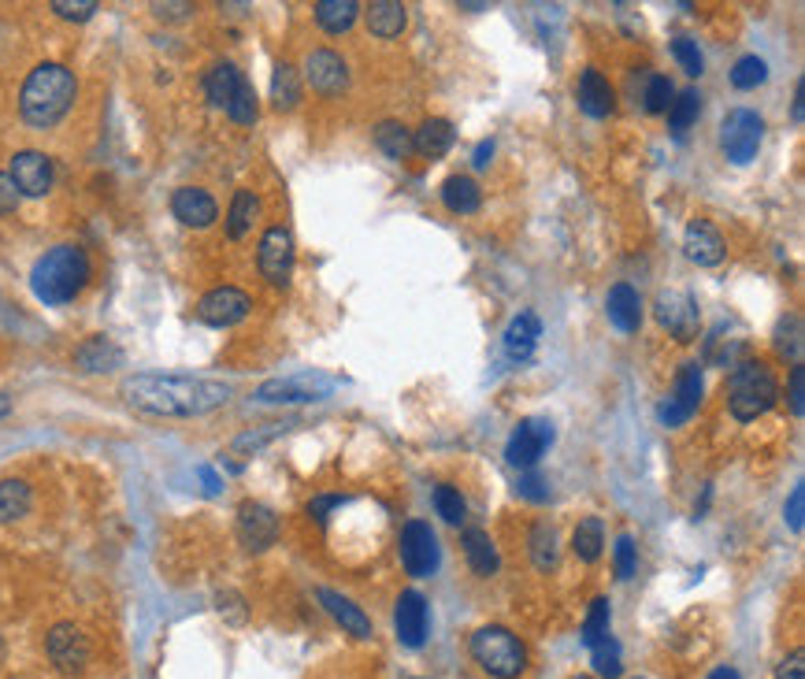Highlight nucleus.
Returning a JSON list of instances; mask_svg holds the SVG:
<instances>
[{
  "label": "nucleus",
  "mask_w": 805,
  "mask_h": 679,
  "mask_svg": "<svg viewBox=\"0 0 805 679\" xmlns=\"http://www.w3.org/2000/svg\"><path fill=\"white\" fill-rule=\"evenodd\" d=\"M472 657L486 676L520 679L528 672V646L501 624H486L472 635Z\"/></svg>",
  "instance_id": "5"
},
{
  "label": "nucleus",
  "mask_w": 805,
  "mask_h": 679,
  "mask_svg": "<svg viewBox=\"0 0 805 679\" xmlns=\"http://www.w3.org/2000/svg\"><path fill=\"white\" fill-rule=\"evenodd\" d=\"M271 104L278 112H294L301 104V75L289 63H275V71H271Z\"/></svg>",
  "instance_id": "31"
},
{
  "label": "nucleus",
  "mask_w": 805,
  "mask_h": 679,
  "mask_svg": "<svg viewBox=\"0 0 805 679\" xmlns=\"http://www.w3.org/2000/svg\"><path fill=\"white\" fill-rule=\"evenodd\" d=\"M442 205L449 208L454 215H472L483 205V189H479L475 178L468 175H454L442 183Z\"/></svg>",
  "instance_id": "27"
},
{
  "label": "nucleus",
  "mask_w": 805,
  "mask_h": 679,
  "mask_svg": "<svg viewBox=\"0 0 805 679\" xmlns=\"http://www.w3.org/2000/svg\"><path fill=\"white\" fill-rule=\"evenodd\" d=\"M360 15L357 0H320L315 4V23L323 26L327 34H346Z\"/></svg>",
  "instance_id": "32"
},
{
  "label": "nucleus",
  "mask_w": 805,
  "mask_h": 679,
  "mask_svg": "<svg viewBox=\"0 0 805 679\" xmlns=\"http://www.w3.org/2000/svg\"><path fill=\"white\" fill-rule=\"evenodd\" d=\"M152 12H157V15H171V20H178V15H183V20H186L194 8H189V4H157Z\"/></svg>",
  "instance_id": "57"
},
{
  "label": "nucleus",
  "mask_w": 805,
  "mask_h": 679,
  "mask_svg": "<svg viewBox=\"0 0 805 679\" xmlns=\"http://www.w3.org/2000/svg\"><path fill=\"white\" fill-rule=\"evenodd\" d=\"M557 557H560V550H557V531H554V523H535L531 528V560H535V568L538 572H549V568H557Z\"/></svg>",
  "instance_id": "37"
},
{
  "label": "nucleus",
  "mask_w": 805,
  "mask_h": 679,
  "mask_svg": "<svg viewBox=\"0 0 805 679\" xmlns=\"http://www.w3.org/2000/svg\"><path fill=\"white\" fill-rule=\"evenodd\" d=\"M609 620H612L609 597H594L591 613H586V620H583V642H586V646H598L602 639H609Z\"/></svg>",
  "instance_id": "40"
},
{
  "label": "nucleus",
  "mask_w": 805,
  "mask_h": 679,
  "mask_svg": "<svg viewBox=\"0 0 805 679\" xmlns=\"http://www.w3.org/2000/svg\"><path fill=\"white\" fill-rule=\"evenodd\" d=\"M787 402H791V412L794 416L805 412V368L802 365L791 368V383H787Z\"/></svg>",
  "instance_id": "51"
},
{
  "label": "nucleus",
  "mask_w": 805,
  "mask_h": 679,
  "mask_svg": "<svg viewBox=\"0 0 805 679\" xmlns=\"http://www.w3.org/2000/svg\"><path fill=\"white\" fill-rule=\"evenodd\" d=\"M672 57H676V63H680V67H683L691 78H698L702 71H705V60H702L698 41H694V38H676V41H672Z\"/></svg>",
  "instance_id": "47"
},
{
  "label": "nucleus",
  "mask_w": 805,
  "mask_h": 679,
  "mask_svg": "<svg viewBox=\"0 0 805 679\" xmlns=\"http://www.w3.org/2000/svg\"><path fill=\"white\" fill-rule=\"evenodd\" d=\"M257 212H260L257 194H252V189H238V194H234V201H231V212H227V234L234 242H242L252 231Z\"/></svg>",
  "instance_id": "35"
},
{
  "label": "nucleus",
  "mask_w": 805,
  "mask_h": 679,
  "mask_svg": "<svg viewBox=\"0 0 805 679\" xmlns=\"http://www.w3.org/2000/svg\"><path fill=\"white\" fill-rule=\"evenodd\" d=\"M171 212H175L178 223L194 226V231H205V226H212L220 220V205H215V197L201 186H178L175 194H171Z\"/></svg>",
  "instance_id": "19"
},
{
  "label": "nucleus",
  "mask_w": 805,
  "mask_h": 679,
  "mask_svg": "<svg viewBox=\"0 0 805 679\" xmlns=\"http://www.w3.org/2000/svg\"><path fill=\"white\" fill-rule=\"evenodd\" d=\"M89 283V257L78 246H57L34 264L30 271V289L41 305H67Z\"/></svg>",
  "instance_id": "3"
},
{
  "label": "nucleus",
  "mask_w": 805,
  "mask_h": 679,
  "mask_svg": "<svg viewBox=\"0 0 805 679\" xmlns=\"http://www.w3.org/2000/svg\"><path fill=\"white\" fill-rule=\"evenodd\" d=\"M334 505H342V497H315V502L309 505V516L315 523H327V513L334 509Z\"/></svg>",
  "instance_id": "55"
},
{
  "label": "nucleus",
  "mask_w": 805,
  "mask_h": 679,
  "mask_svg": "<svg viewBox=\"0 0 805 679\" xmlns=\"http://www.w3.org/2000/svg\"><path fill=\"white\" fill-rule=\"evenodd\" d=\"M783 516H787V528H791L794 535H802V528H805V486H794V491H791Z\"/></svg>",
  "instance_id": "50"
},
{
  "label": "nucleus",
  "mask_w": 805,
  "mask_h": 679,
  "mask_svg": "<svg viewBox=\"0 0 805 679\" xmlns=\"http://www.w3.org/2000/svg\"><path fill=\"white\" fill-rule=\"evenodd\" d=\"M517 494H520V497H528V502H546V497H549L546 479H542V476L535 472V468H531V472H523V476H520Z\"/></svg>",
  "instance_id": "52"
},
{
  "label": "nucleus",
  "mask_w": 805,
  "mask_h": 679,
  "mask_svg": "<svg viewBox=\"0 0 805 679\" xmlns=\"http://www.w3.org/2000/svg\"><path fill=\"white\" fill-rule=\"evenodd\" d=\"M123 402L149 416H205L231 402V386L220 379L197 375H164V371H141V375L123 379Z\"/></svg>",
  "instance_id": "1"
},
{
  "label": "nucleus",
  "mask_w": 805,
  "mask_h": 679,
  "mask_svg": "<svg viewBox=\"0 0 805 679\" xmlns=\"http://www.w3.org/2000/svg\"><path fill=\"white\" fill-rule=\"evenodd\" d=\"M15 205H20V189H15L12 178H8L4 171H0V215L15 212Z\"/></svg>",
  "instance_id": "54"
},
{
  "label": "nucleus",
  "mask_w": 805,
  "mask_h": 679,
  "mask_svg": "<svg viewBox=\"0 0 805 679\" xmlns=\"http://www.w3.org/2000/svg\"><path fill=\"white\" fill-rule=\"evenodd\" d=\"M768 78V63L761 57H743L731 67V86L735 89H757Z\"/></svg>",
  "instance_id": "42"
},
{
  "label": "nucleus",
  "mask_w": 805,
  "mask_h": 679,
  "mask_svg": "<svg viewBox=\"0 0 805 679\" xmlns=\"http://www.w3.org/2000/svg\"><path fill=\"white\" fill-rule=\"evenodd\" d=\"M375 145L379 152H386L391 160H409L412 152V131L397 120H383L375 126Z\"/></svg>",
  "instance_id": "34"
},
{
  "label": "nucleus",
  "mask_w": 805,
  "mask_h": 679,
  "mask_svg": "<svg viewBox=\"0 0 805 679\" xmlns=\"http://www.w3.org/2000/svg\"><path fill=\"white\" fill-rule=\"evenodd\" d=\"M542 338V323L535 312H520L517 320L509 323V331H505V357L517 360V365H523V360L535 357V346Z\"/></svg>",
  "instance_id": "25"
},
{
  "label": "nucleus",
  "mask_w": 805,
  "mask_h": 679,
  "mask_svg": "<svg viewBox=\"0 0 805 679\" xmlns=\"http://www.w3.org/2000/svg\"><path fill=\"white\" fill-rule=\"evenodd\" d=\"M8 178L15 183L23 197H45L52 189V178H57V171H52V160L45 157L38 149H23L12 157V171H8Z\"/></svg>",
  "instance_id": "16"
},
{
  "label": "nucleus",
  "mask_w": 805,
  "mask_h": 679,
  "mask_svg": "<svg viewBox=\"0 0 805 679\" xmlns=\"http://www.w3.org/2000/svg\"><path fill=\"white\" fill-rule=\"evenodd\" d=\"M227 115H231L234 123H242V126L257 123V115H260V104H257V94H252V86H249V83H242V86H238V94L231 97V104H227Z\"/></svg>",
  "instance_id": "44"
},
{
  "label": "nucleus",
  "mask_w": 805,
  "mask_h": 679,
  "mask_svg": "<svg viewBox=\"0 0 805 679\" xmlns=\"http://www.w3.org/2000/svg\"><path fill=\"white\" fill-rule=\"evenodd\" d=\"M394 631L397 642L409 650H420L428 642V597L420 591H401L394 605Z\"/></svg>",
  "instance_id": "18"
},
{
  "label": "nucleus",
  "mask_w": 805,
  "mask_h": 679,
  "mask_svg": "<svg viewBox=\"0 0 805 679\" xmlns=\"http://www.w3.org/2000/svg\"><path fill=\"white\" fill-rule=\"evenodd\" d=\"M609 323L623 334H635L642 328V297L631 283H617L609 289V301H605Z\"/></svg>",
  "instance_id": "22"
},
{
  "label": "nucleus",
  "mask_w": 805,
  "mask_h": 679,
  "mask_svg": "<svg viewBox=\"0 0 805 679\" xmlns=\"http://www.w3.org/2000/svg\"><path fill=\"white\" fill-rule=\"evenodd\" d=\"M305 78H309V86L315 94L338 97L349 89V63L334 49H315L309 52V60H305Z\"/></svg>",
  "instance_id": "17"
},
{
  "label": "nucleus",
  "mask_w": 805,
  "mask_h": 679,
  "mask_svg": "<svg viewBox=\"0 0 805 679\" xmlns=\"http://www.w3.org/2000/svg\"><path fill=\"white\" fill-rule=\"evenodd\" d=\"M434 509H438V516L446 523H465V513H468V505H465V497H460V491L457 486H449V483H442V486H434Z\"/></svg>",
  "instance_id": "41"
},
{
  "label": "nucleus",
  "mask_w": 805,
  "mask_h": 679,
  "mask_svg": "<svg viewBox=\"0 0 805 679\" xmlns=\"http://www.w3.org/2000/svg\"><path fill=\"white\" fill-rule=\"evenodd\" d=\"M549 446H554V423L549 420H520L517 431H512L509 442H505V460H509L512 468L531 472Z\"/></svg>",
  "instance_id": "9"
},
{
  "label": "nucleus",
  "mask_w": 805,
  "mask_h": 679,
  "mask_svg": "<svg viewBox=\"0 0 805 679\" xmlns=\"http://www.w3.org/2000/svg\"><path fill=\"white\" fill-rule=\"evenodd\" d=\"M765 141V120L750 108H735L720 123V149L731 164H750Z\"/></svg>",
  "instance_id": "6"
},
{
  "label": "nucleus",
  "mask_w": 805,
  "mask_h": 679,
  "mask_svg": "<svg viewBox=\"0 0 805 679\" xmlns=\"http://www.w3.org/2000/svg\"><path fill=\"white\" fill-rule=\"evenodd\" d=\"M705 679H743V676H739V672H735V668H731V665H720V668H713V672L705 676Z\"/></svg>",
  "instance_id": "59"
},
{
  "label": "nucleus",
  "mask_w": 805,
  "mask_h": 679,
  "mask_svg": "<svg viewBox=\"0 0 805 679\" xmlns=\"http://www.w3.org/2000/svg\"><path fill=\"white\" fill-rule=\"evenodd\" d=\"M454 141H457L454 123L434 115V120H423L420 131L412 134V152H420V157H428V160H442L454 149Z\"/></svg>",
  "instance_id": "26"
},
{
  "label": "nucleus",
  "mask_w": 805,
  "mask_h": 679,
  "mask_svg": "<svg viewBox=\"0 0 805 679\" xmlns=\"http://www.w3.org/2000/svg\"><path fill=\"white\" fill-rule=\"evenodd\" d=\"M249 312H252V301L246 289H238V286L208 289L201 297V305H197V316H201V323H208V328H234V323H242Z\"/></svg>",
  "instance_id": "13"
},
{
  "label": "nucleus",
  "mask_w": 805,
  "mask_h": 679,
  "mask_svg": "<svg viewBox=\"0 0 805 679\" xmlns=\"http://www.w3.org/2000/svg\"><path fill=\"white\" fill-rule=\"evenodd\" d=\"M30 483L26 479H4L0 483V523H12V520H23L26 513H30Z\"/></svg>",
  "instance_id": "33"
},
{
  "label": "nucleus",
  "mask_w": 805,
  "mask_h": 679,
  "mask_svg": "<svg viewBox=\"0 0 805 679\" xmlns=\"http://www.w3.org/2000/svg\"><path fill=\"white\" fill-rule=\"evenodd\" d=\"M805 120V83H798V89H794V123Z\"/></svg>",
  "instance_id": "58"
},
{
  "label": "nucleus",
  "mask_w": 805,
  "mask_h": 679,
  "mask_svg": "<svg viewBox=\"0 0 805 679\" xmlns=\"http://www.w3.org/2000/svg\"><path fill=\"white\" fill-rule=\"evenodd\" d=\"M776 679H805V650H791L776 668Z\"/></svg>",
  "instance_id": "53"
},
{
  "label": "nucleus",
  "mask_w": 805,
  "mask_h": 679,
  "mask_svg": "<svg viewBox=\"0 0 805 679\" xmlns=\"http://www.w3.org/2000/svg\"><path fill=\"white\" fill-rule=\"evenodd\" d=\"M78 83L63 63H38L20 89V115L34 131H49L71 112Z\"/></svg>",
  "instance_id": "2"
},
{
  "label": "nucleus",
  "mask_w": 805,
  "mask_h": 679,
  "mask_svg": "<svg viewBox=\"0 0 805 679\" xmlns=\"http://www.w3.org/2000/svg\"><path fill=\"white\" fill-rule=\"evenodd\" d=\"M331 379L327 375H315V371H297V375H283V379H268L260 386L257 402L264 405H309V402H323L331 394Z\"/></svg>",
  "instance_id": "7"
},
{
  "label": "nucleus",
  "mask_w": 805,
  "mask_h": 679,
  "mask_svg": "<svg viewBox=\"0 0 805 679\" xmlns=\"http://www.w3.org/2000/svg\"><path fill=\"white\" fill-rule=\"evenodd\" d=\"M780 402V383L765 360H739L728 375V409L739 423H750L765 416Z\"/></svg>",
  "instance_id": "4"
},
{
  "label": "nucleus",
  "mask_w": 805,
  "mask_h": 679,
  "mask_svg": "<svg viewBox=\"0 0 805 679\" xmlns=\"http://www.w3.org/2000/svg\"><path fill=\"white\" fill-rule=\"evenodd\" d=\"M572 679H591V676H572Z\"/></svg>",
  "instance_id": "62"
},
{
  "label": "nucleus",
  "mask_w": 805,
  "mask_h": 679,
  "mask_svg": "<svg viewBox=\"0 0 805 679\" xmlns=\"http://www.w3.org/2000/svg\"><path fill=\"white\" fill-rule=\"evenodd\" d=\"M238 539L249 554H264L268 546H275L278 539V516L275 509L260 502H242L238 509Z\"/></svg>",
  "instance_id": "15"
},
{
  "label": "nucleus",
  "mask_w": 805,
  "mask_h": 679,
  "mask_svg": "<svg viewBox=\"0 0 805 679\" xmlns=\"http://www.w3.org/2000/svg\"><path fill=\"white\" fill-rule=\"evenodd\" d=\"M672 97H676V86L668 83L665 75H649V83H646V112H654V115H661V112H668L672 108Z\"/></svg>",
  "instance_id": "46"
},
{
  "label": "nucleus",
  "mask_w": 805,
  "mask_h": 679,
  "mask_svg": "<svg viewBox=\"0 0 805 679\" xmlns=\"http://www.w3.org/2000/svg\"><path fill=\"white\" fill-rule=\"evenodd\" d=\"M123 365V349L115 346L112 338H104V334H94V338H86L83 346L75 349V368L86 371V375H101V371H115Z\"/></svg>",
  "instance_id": "23"
},
{
  "label": "nucleus",
  "mask_w": 805,
  "mask_h": 679,
  "mask_svg": "<svg viewBox=\"0 0 805 679\" xmlns=\"http://www.w3.org/2000/svg\"><path fill=\"white\" fill-rule=\"evenodd\" d=\"M698 115H702V97L694 94V89H686V94L676 97L672 108H668V126H672L676 134H686L698 123Z\"/></svg>",
  "instance_id": "39"
},
{
  "label": "nucleus",
  "mask_w": 805,
  "mask_h": 679,
  "mask_svg": "<svg viewBox=\"0 0 805 679\" xmlns=\"http://www.w3.org/2000/svg\"><path fill=\"white\" fill-rule=\"evenodd\" d=\"M683 249H686V257H691L698 268H717L720 260H723V252H728V249H723L720 231L713 223H705V220H694L691 226H686Z\"/></svg>",
  "instance_id": "20"
},
{
  "label": "nucleus",
  "mask_w": 805,
  "mask_h": 679,
  "mask_svg": "<svg viewBox=\"0 0 805 679\" xmlns=\"http://www.w3.org/2000/svg\"><path fill=\"white\" fill-rule=\"evenodd\" d=\"M491 157H494V141L486 138V141H479V145H475L472 164H475V168H486V164H491Z\"/></svg>",
  "instance_id": "56"
},
{
  "label": "nucleus",
  "mask_w": 805,
  "mask_h": 679,
  "mask_svg": "<svg viewBox=\"0 0 805 679\" xmlns=\"http://www.w3.org/2000/svg\"><path fill=\"white\" fill-rule=\"evenodd\" d=\"M45 654L67 676H78L89 665V639L78 624H57L45 639Z\"/></svg>",
  "instance_id": "11"
},
{
  "label": "nucleus",
  "mask_w": 805,
  "mask_h": 679,
  "mask_svg": "<svg viewBox=\"0 0 805 679\" xmlns=\"http://www.w3.org/2000/svg\"><path fill=\"white\" fill-rule=\"evenodd\" d=\"M594 654V672H598L602 679H620L623 665H620V646L612 639H602L598 646H591Z\"/></svg>",
  "instance_id": "43"
},
{
  "label": "nucleus",
  "mask_w": 805,
  "mask_h": 679,
  "mask_svg": "<svg viewBox=\"0 0 805 679\" xmlns=\"http://www.w3.org/2000/svg\"><path fill=\"white\" fill-rule=\"evenodd\" d=\"M657 323L668 328L680 342H694L698 338V301L683 289H661L657 294Z\"/></svg>",
  "instance_id": "12"
},
{
  "label": "nucleus",
  "mask_w": 805,
  "mask_h": 679,
  "mask_svg": "<svg viewBox=\"0 0 805 679\" xmlns=\"http://www.w3.org/2000/svg\"><path fill=\"white\" fill-rule=\"evenodd\" d=\"M460 546H465V557H468V565H472V572L475 576H494L497 568H501V560H497V550H494V542H491V535H486L483 528H468L465 531V539H460Z\"/></svg>",
  "instance_id": "29"
},
{
  "label": "nucleus",
  "mask_w": 805,
  "mask_h": 679,
  "mask_svg": "<svg viewBox=\"0 0 805 679\" xmlns=\"http://www.w3.org/2000/svg\"><path fill=\"white\" fill-rule=\"evenodd\" d=\"M52 12H57L60 20H67V23H86V20H94L97 0H57V4H52Z\"/></svg>",
  "instance_id": "49"
},
{
  "label": "nucleus",
  "mask_w": 805,
  "mask_h": 679,
  "mask_svg": "<svg viewBox=\"0 0 805 679\" xmlns=\"http://www.w3.org/2000/svg\"><path fill=\"white\" fill-rule=\"evenodd\" d=\"M368 30L375 34V38H397V34L405 30V23H409V15H405V4H397V0H372L368 4Z\"/></svg>",
  "instance_id": "30"
},
{
  "label": "nucleus",
  "mask_w": 805,
  "mask_h": 679,
  "mask_svg": "<svg viewBox=\"0 0 805 679\" xmlns=\"http://www.w3.org/2000/svg\"><path fill=\"white\" fill-rule=\"evenodd\" d=\"M698 405H702V368L683 365L680 379H676L672 397L657 409V416H661V423H668V428H680V423H686L694 412H698Z\"/></svg>",
  "instance_id": "14"
},
{
  "label": "nucleus",
  "mask_w": 805,
  "mask_h": 679,
  "mask_svg": "<svg viewBox=\"0 0 805 679\" xmlns=\"http://www.w3.org/2000/svg\"><path fill=\"white\" fill-rule=\"evenodd\" d=\"M315 597H320L323 609L342 624V631H349L352 639H372V620H368V613L360 609V605H352L346 594L331 591V587H320Z\"/></svg>",
  "instance_id": "21"
},
{
  "label": "nucleus",
  "mask_w": 805,
  "mask_h": 679,
  "mask_svg": "<svg viewBox=\"0 0 805 679\" xmlns=\"http://www.w3.org/2000/svg\"><path fill=\"white\" fill-rule=\"evenodd\" d=\"M572 550L579 560H586V565H594V560L602 557L605 550V528L598 516H586V520H579L575 535H572Z\"/></svg>",
  "instance_id": "36"
},
{
  "label": "nucleus",
  "mask_w": 805,
  "mask_h": 679,
  "mask_svg": "<svg viewBox=\"0 0 805 679\" xmlns=\"http://www.w3.org/2000/svg\"><path fill=\"white\" fill-rule=\"evenodd\" d=\"M397 550H401V565L405 572L416 576V579H428L434 576V568H438L442 560V550H438V535L431 531V523L423 520H409L401 528V542H397Z\"/></svg>",
  "instance_id": "8"
},
{
  "label": "nucleus",
  "mask_w": 805,
  "mask_h": 679,
  "mask_svg": "<svg viewBox=\"0 0 805 679\" xmlns=\"http://www.w3.org/2000/svg\"><path fill=\"white\" fill-rule=\"evenodd\" d=\"M776 349L787 353V357L798 365V357H802V320H798V316H787V320H780V328H776Z\"/></svg>",
  "instance_id": "45"
},
{
  "label": "nucleus",
  "mask_w": 805,
  "mask_h": 679,
  "mask_svg": "<svg viewBox=\"0 0 805 679\" xmlns=\"http://www.w3.org/2000/svg\"><path fill=\"white\" fill-rule=\"evenodd\" d=\"M612 104H617V97H612L609 78H605L598 67H586L583 78H579V108H583L591 120H605V115L612 112Z\"/></svg>",
  "instance_id": "24"
},
{
  "label": "nucleus",
  "mask_w": 805,
  "mask_h": 679,
  "mask_svg": "<svg viewBox=\"0 0 805 679\" xmlns=\"http://www.w3.org/2000/svg\"><path fill=\"white\" fill-rule=\"evenodd\" d=\"M289 428H297L294 420H275V423H260V428H252V431H246V434H238L234 439V453H257V449H264L268 442H275L278 434H286Z\"/></svg>",
  "instance_id": "38"
},
{
  "label": "nucleus",
  "mask_w": 805,
  "mask_h": 679,
  "mask_svg": "<svg viewBox=\"0 0 805 679\" xmlns=\"http://www.w3.org/2000/svg\"><path fill=\"white\" fill-rule=\"evenodd\" d=\"M201 479L208 483V494H220V476H215L212 468H201Z\"/></svg>",
  "instance_id": "60"
},
{
  "label": "nucleus",
  "mask_w": 805,
  "mask_h": 679,
  "mask_svg": "<svg viewBox=\"0 0 805 679\" xmlns=\"http://www.w3.org/2000/svg\"><path fill=\"white\" fill-rule=\"evenodd\" d=\"M242 83H246V78H242V71L234 67V63L220 60V63H212V67H208V75H205V97L215 108H227Z\"/></svg>",
  "instance_id": "28"
},
{
  "label": "nucleus",
  "mask_w": 805,
  "mask_h": 679,
  "mask_svg": "<svg viewBox=\"0 0 805 679\" xmlns=\"http://www.w3.org/2000/svg\"><path fill=\"white\" fill-rule=\"evenodd\" d=\"M257 268L271 286H286L294 275V234L286 226H271L260 238L257 249Z\"/></svg>",
  "instance_id": "10"
},
{
  "label": "nucleus",
  "mask_w": 805,
  "mask_h": 679,
  "mask_svg": "<svg viewBox=\"0 0 805 679\" xmlns=\"http://www.w3.org/2000/svg\"><path fill=\"white\" fill-rule=\"evenodd\" d=\"M639 565V546L631 535H620L617 546H612V568H617V579H631Z\"/></svg>",
  "instance_id": "48"
},
{
  "label": "nucleus",
  "mask_w": 805,
  "mask_h": 679,
  "mask_svg": "<svg viewBox=\"0 0 805 679\" xmlns=\"http://www.w3.org/2000/svg\"><path fill=\"white\" fill-rule=\"evenodd\" d=\"M8 412H12V402H8V397L0 394V416H8Z\"/></svg>",
  "instance_id": "61"
}]
</instances>
